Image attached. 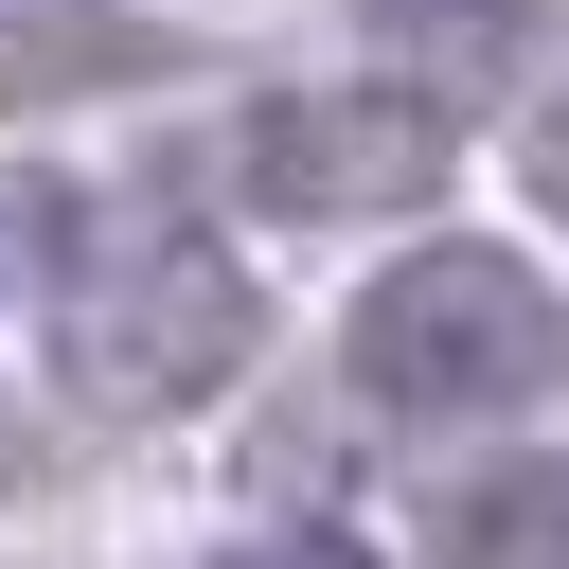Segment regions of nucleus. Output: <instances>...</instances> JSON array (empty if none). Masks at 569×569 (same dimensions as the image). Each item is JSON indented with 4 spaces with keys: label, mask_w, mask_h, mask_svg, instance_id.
I'll list each match as a JSON object with an SVG mask.
<instances>
[{
    "label": "nucleus",
    "mask_w": 569,
    "mask_h": 569,
    "mask_svg": "<svg viewBox=\"0 0 569 569\" xmlns=\"http://www.w3.org/2000/svg\"><path fill=\"white\" fill-rule=\"evenodd\" d=\"M53 356L107 427H160V409L249 373V267L213 231H89L53 267Z\"/></svg>",
    "instance_id": "nucleus-1"
},
{
    "label": "nucleus",
    "mask_w": 569,
    "mask_h": 569,
    "mask_svg": "<svg viewBox=\"0 0 569 569\" xmlns=\"http://www.w3.org/2000/svg\"><path fill=\"white\" fill-rule=\"evenodd\" d=\"M356 391L373 409H409V427H445V409H533V391H569V302L516 267V249H409L373 302H356Z\"/></svg>",
    "instance_id": "nucleus-2"
},
{
    "label": "nucleus",
    "mask_w": 569,
    "mask_h": 569,
    "mask_svg": "<svg viewBox=\"0 0 569 569\" xmlns=\"http://www.w3.org/2000/svg\"><path fill=\"white\" fill-rule=\"evenodd\" d=\"M445 178V107L427 89H267L231 124V196L249 213H409Z\"/></svg>",
    "instance_id": "nucleus-3"
},
{
    "label": "nucleus",
    "mask_w": 569,
    "mask_h": 569,
    "mask_svg": "<svg viewBox=\"0 0 569 569\" xmlns=\"http://www.w3.org/2000/svg\"><path fill=\"white\" fill-rule=\"evenodd\" d=\"M445 569H569V462L445 480Z\"/></svg>",
    "instance_id": "nucleus-4"
},
{
    "label": "nucleus",
    "mask_w": 569,
    "mask_h": 569,
    "mask_svg": "<svg viewBox=\"0 0 569 569\" xmlns=\"http://www.w3.org/2000/svg\"><path fill=\"white\" fill-rule=\"evenodd\" d=\"M53 231H71V213H53V196H0V284H18V267H36V249H53Z\"/></svg>",
    "instance_id": "nucleus-5"
},
{
    "label": "nucleus",
    "mask_w": 569,
    "mask_h": 569,
    "mask_svg": "<svg viewBox=\"0 0 569 569\" xmlns=\"http://www.w3.org/2000/svg\"><path fill=\"white\" fill-rule=\"evenodd\" d=\"M231 569H373L356 533H267V551H231Z\"/></svg>",
    "instance_id": "nucleus-6"
},
{
    "label": "nucleus",
    "mask_w": 569,
    "mask_h": 569,
    "mask_svg": "<svg viewBox=\"0 0 569 569\" xmlns=\"http://www.w3.org/2000/svg\"><path fill=\"white\" fill-rule=\"evenodd\" d=\"M533 196H551V213H569V107H551V124H533Z\"/></svg>",
    "instance_id": "nucleus-7"
},
{
    "label": "nucleus",
    "mask_w": 569,
    "mask_h": 569,
    "mask_svg": "<svg viewBox=\"0 0 569 569\" xmlns=\"http://www.w3.org/2000/svg\"><path fill=\"white\" fill-rule=\"evenodd\" d=\"M0 480H18V409H0Z\"/></svg>",
    "instance_id": "nucleus-8"
}]
</instances>
